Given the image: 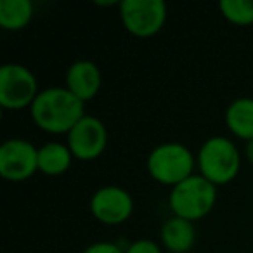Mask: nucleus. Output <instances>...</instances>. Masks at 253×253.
<instances>
[{
    "label": "nucleus",
    "instance_id": "nucleus-8",
    "mask_svg": "<svg viewBox=\"0 0 253 253\" xmlns=\"http://www.w3.org/2000/svg\"><path fill=\"white\" fill-rule=\"evenodd\" d=\"M108 132L101 120L84 116L68 134V148L78 160H94L104 151Z\"/></svg>",
    "mask_w": 253,
    "mask_h": 253
},
{
    "label": "nucleus",
    "instance_id": "nucleus-3",
    "mask_svg": "<svg viewBox=\"0 0 253 253\" xmlns=\"http://www.w3.org/2000/svg\"><path fill=\"white\" fill-rule=\"evenodd\" d=\"M201 175L213 186L227 184L239 172V153L234 142L225 137H211L198 155Z\"/></svg>",
    "mask_w": 253,
    "mask_h": 253
},
{
    "label": "nucleus",
    "instance_id": "nucleus-11",
    "mask_svg": "<svg viewBox=\"0 0 253 253\" xmlns=\"http://www.w3.org/2000/svg\"><path fill=\"white\" fill-rule=\"evenodd\" d=\"M194 225L193 222L173 215L163 224L162 241L165 248L172 253H187L194 245Z\"/></svg>",
    "mask_w": 253,
    "mask_h": 253
},
{
    "label": "nucleus",
    "instance_id": "nucleus-14",
    "mask_svg": "<svg viewBox=\"0 0 253 253\" xmlns=\"http://www.w3.org/2000/svg\"><path fill=\"white\" fill-rule=\"evenodd\" d=\"M33 5L30 0H2L0 26L5 30H21L32 21Z\"/></svg>",
    "mask_w": 253,
    "mask_h": 253
},
{
    "label": "nucleus",
    "instance_id": "nucleus-6",
    "mask_svg": "<svg viewBox=\"0 0 253 253\" xmlns=\"http://www.w3.org/2000/svg\"><path fill=\"white\" fill-rule=\"evenodd\" d=\"M39 92L37 80L28 68L5 64L0 68V104L7 109H21L33 104Z\"/></svg>",
    "mask_w": 253,
    "mask_h": 253
},
{
    "label": "nucleus",
    "instance_id": "nucleus-2",
    "mask_svg": "<svg viewBox=\"0 0 253 253\" xmlns=\"http://www.w3.org/2000/svg\"><path fill=\"white\" fill-rule=\"evenodd\" d=\"M217 189L203 175H191L189 179L182 180L173 186L170 193V208L173 215L193 222L203 218L213 208Z\"/></svg>",
    "mask_w": 253,
    "mask_h": 253
},
{
    "label": "nucleus",
    "instance_id": "nucleus-4",
    "mask_svg": "<svg viewBox=\"0 0 253 253\" xmlns=\"http://www.w3.org/2000/svg\"><path fill=\"white\" fill-rule=\"evenodd\" d=\"M194 160L191 151L182 144H162L151 151L148 170L155 180L167 186H177L193 175Z\"/></svg>",
    "mask_w": 253,
    "mask_h": 253
},
{
    "label": "nucleus",
    "instance_id": "nucleus-12",
    "mask_svg": "<svg viewBox=\"0 0 253 253\" xmlns=\"http://www.w3.org/2000/svg\"><path fill=\"white\" fill-rule=\"evenodd\" d=\"M225 122L236 137L253 141V99H236L225 111Z\"/></svg>",
    "mask_w": 253,
    "mask_h": 253
},
{
    "label": "nucleus",
    "instance_id": "nucleus-9",
    "mask_svg": "<svg viewBox=\"0 0 253 253\" xmlns=\"http://www.w3.org/2000/svg\"><path fill=\"white\" fill-rule=\"evenodd\" d=\"M90 210L99 222L115 225L122 224L130 217L132 210H134V201L125 189L108 186L94 193L90 200Z\"/></svg>",
    "mask_w": 253,
    "mask_h": 253
},
{
    "label": "nucleus",
    "instance_id": "nucleus-18",
    "mask_svg": "<svg viewBox=\"0 0 253 253\" xmlns=\"http://www.w3.org/2000/svg\"><path fill=\"white\" fill-rule=\"evenodd\" d=\"M246 158L253 165V141H248V144H246Z\"/></svg>",
    "mask_w": 253,
    "mask_h": 253
},
{
    "label": "nucleus",
    "instance_id": "nucleus-5",
    "mask_svg": "<svg viewBox=\"0 0 253 253\" xmlns=\"http://www.w3.org/2000/svg\"><path fill=\"white\" fill-rule=\"evenodd\" d=\"M120 16L132 35L146 39L163 28L167 5L162 0H123L120 2Z\"/></svg>",
    "mask_w": 253,
    "mask_h": 253
},
{
    "label": "nucleus",
    "instance_id": "nucleus-16",
    "mask_svg": "<svg viewBox=\"0 0 253 253\" xmlns=\"http://www.w3.org/2000/svg\"><path fill=\"white\" fill-rule=\"evenodd\" d=\"M125 253H162V250L156 243L149 241V239H139V241L132 243L125 250Z\"/></svg>",
    "mask_w": 253,
    "mask_h": 253
},
{
    "label": "nucleus",
    "instance_id": "nucleus-15",
    "mask_svg": "<svg viewBox=\"0 0 253 253\" xmlns=\"http://www.w3.org/2000/svg\"><path fill=\"white\" fill-rule=\"evenodd\" d=\"M220 12L227 21L239 26L253 23V0H222Z\"/></svg>",
    "mask_w": 253,
    "mask_h": 253
},
{
    "label": "nucleus",
    "instance_id": "nucleus-1",
    "mask_svg": "<svg viewBox=\"0 0 253 253\" xmlns=\"http://www.w3.org/2000/svg\"><path fill=\"white\" fill-rule=\"evenodd\" d=\"M32 116L37 126L50 134H70L84 118V102L68 88L54 87L39 92L32 104Z\"/></svg>",
    "mask_w": 253,
    "mask_h": 253
},
{
    "label": "nucleus",
    "instance_id": "nucleus-17",
    "mask_svg": "<svg viewBox=\"0 0 253 253\" xmlns=\"http://www.w3.org/2000/svg\"><path fill=\"white\" fill-rule=\"evenodd\" d=\"M84 253H125L120 246L113 245V243H95V245L88 246Z\"/></svg>",
    "mask_w": 253,
    "mask_h": 253
},
{
    "label": "nucleus",
    "instance_id": "nucleus-13",
    "mask_svg": "<svg viewBox=\"0 0 253 253\" xmlns=\"http://www.w3.org/2000/svg\"><path fill=\"white\" fill-rule=\"evenodd\" d=\"M70 148L59 142H49L39 149V170L47 175H59L64 173L71 165Z\"/></svg>",
    "mask_w": 253,
    "mask_h": 253
},
{
    "label": "nucleus",
    "instance_id": "nucleus-10",
    "mask_svg": "<svg viewBox=\"0 0 253 253\" xmlns=\"http://www.w3.org/2000/svg\"><path fill=\"white\" fill-rule=\"evenodd\" d=\"M66 88L82 102L90 101L101 88V71L90 61H78L68 70Z\"/></svg>",
    "mask_w": 253,
    "mask_h": 253
},
{
    "label": "nucleus",
    "instance_id": "nucleus-7",
    "mask_svg": "<svg viewBox=\"0 0 253 253\" xmlns=\"http://www.w3.org/2000/svg\"><path fill=\"white\" fill-rule=\"evenodd\" d=\"M39 170V149L23 139H11L0 146V175L21 182Z\"/></svg>",
    "mask_w": 253,
    "mask_h": 253
}]
</instances>
